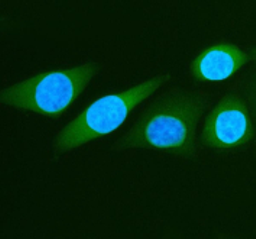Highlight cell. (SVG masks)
Here are the masks:
<instances>
[{"mask_svg": "<svg viewBox=\"0 0 256 239\" xmlns=\"http://www.w3.org/2000/svg\"><path fill=\"white\" fill-rule=\"evenodd\" d=\"M206 99L197 93H172L162 97L138 116L114 142V149L150 148L191 157L197 146V126Z\"/></svg>", "mask_w": 256, "mask_h": 239, "instance_id": "cell-1", "label": "cell"}, {"mask_svg": "<svg viewBox=\"0 0 256 239\" xmlns=\"http://www.w3.org/2000/svg\"><path fill=\"white\" fill-rule=\"evenodd\" d=\"M166 80V74L156 76L126 92L108 94L93 102L58 133L55 155H62L93 139L118 131L136 107L155 93Z\"/></svg>", "mask_w": 256, "mask_h": 239, "instance_id": "cell-2", "label": "cell"}, {"mask_svg": "<svg viewBox=\"0 0 256 239\" xmlns=\"http://www.w3.org/2000/svg\"><path fill=\"white\" fill-rule=\"evenodd\" d=\"M98 70V64H84L44 71L3 89L0 102L18 110L60 116L78 99Z\"/></svg>", "mask_w": 256, "mask_h": 239, "instance_id": "cell-3", "label": "cell"}, {"mask_svg": "<svg viewBox=\"0 0 256 239\" xmlns=\"http://www.w3.org/2000/svg\"><path fill=\"white\" fill-rule=\"evenodd\" d=\"M254 139L248 102L236 93L224 94L202 125L200 144L212 149H239Z\"/></svg>", "mask_w": 256, "mask_h": 239, "instance_id": "cell-4", "label": "cell"}, {"mask_svg": "<svg viewBox=\"0 0 256 239\" xmlns=\"http://www.w3.org/2000/svg\"><path fill=\"white\" fill-rule=\"evenodd\" d=\"M252 53L229 42L216 44L197 55L191 64V76L198 81H217L233 76L249 63Z\"/></svg>", "mask_w": 256, "mask_h": 239, "instance_id": "cell-5", "label": "cell"}]
</instances>
